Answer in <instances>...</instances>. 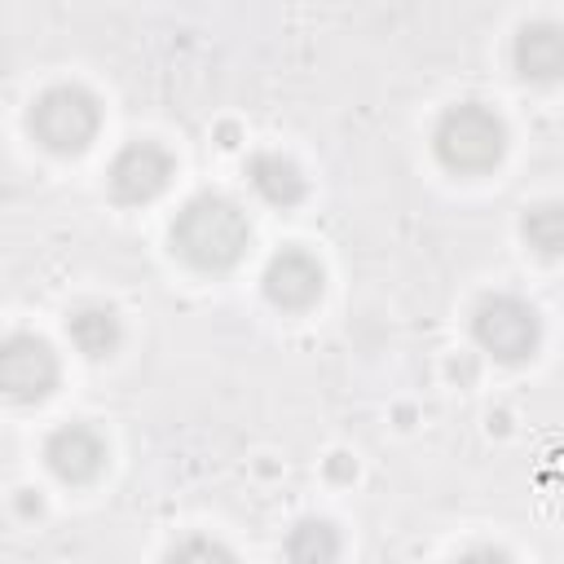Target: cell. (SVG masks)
<instances>
[{
  "label": "cell",
  "instance_id": "cell-1",
  "mask_svg": "<svg viewBox=\"0 0 564 564\" xmlns=\"http://www.w3.org/2000/svg\"><path fill=\"white\" fill-rule=\"evenodd\" d=\"M242 242H247V225L220 198H203L185 207V216L176 220V247L198 264H229L242 251Z\"/></svg>",
  "mask_w": 564,
  "mask_h": 564
},
{
  "label": "cell",
  "instance_id": "cell-2",
  "mask_svg": "<svg viewBox=\"0 0 564 564\" xmlns=\"http://www.w3.org/2000/svg\"><path fill=\"white\" fill-rule=\"evenodd\" d=\"M31 123L40 128V137H44L48 145L75 150V145H84V141L93 137L97 110H93V101H88L84 93L57 88V93H48V97L35 106V119H31Z\"/></svg>",
  "mask_w": 564,
  "mask_h": 564
},
{
  "label": "cell",
  "instance_id": "cell-3",
  "mask_svg": "<svg viewBox=\"0 0 564 564\" xmlns=\"http://www.w3.org/2000/svg\"><path fill=\"white\" fill-rule=\"evenodd\" d=\"M441 154L454 167H480L498 154V123L485 110H454L441 128Z\"/></svg>",
  "mask_w": 564,
  "mask_h": 564
},
{
  "label": "cell",
  "instance_id": "cell-4",
  "mask_svg": "<svg viewBox=\"0 0 564 564\" xmlns=\"http://www.w3.org/2000/svg\"><path fill=\"white\" fill-rule=\"evenodd\" d=\"M57 366L40 339H9L0 348V388L13 397H40L53 383Z\"/></svg>",
  "mask_w": 564,
  "mask_h": 564
},
{
  "label": "cell",
  "instance_id": "cell-5",
  "mask_svg": "<svg viewBox=\"0 0 564 564\" xmlns=\"http://www.w3.org/2000/svg\"><path fill=\"white\" fill-rule=\"evenodd\" d=\"M529 335H533V322H529V313L520 304H507L502 300V304H494V308L480 313V339L489 348H498L502 357H516L529 344Z\"/></svg>",
  "mask_w": 564,
  "mask_h": 564
},
{
  "label": "cell",
  "instance_id": "cell-6",
  "mask_svg": "<svg viewBox=\"0 0 564 564\" xmlns=\"http://www.w3.org/2000/svg\"><path fill=\"white\" fill-rule=\"evenodd\" d=\"M163 176H167V159H163L159 150H150V145L128 150V154L119 159V167H115V185H119V194H128V198L154 194V189L163 185Z\"/></svg>",
  "mask_w": 564,
  "mask_h": 564
},
{
  "label": "cell",
  "instance_id": "cell-7",
  "mask_svg": "<svg viewBox=\"0 0 564 564\" xmlns=\"http://www.w3.org/2000/svg\"><path fill=\"white\" fill-rule=\"evenodd\" d=\"M317 286H322L317 264H313L308 256H300V251L273 260V269H269V291H273V300H282V304H304V300L317 295Z\"/></svg>",
  "mask_w": 564,
  "mask_h": 564
},
{
  "label": "cell",
  "instance_id": "cell-8",
  "mask_svg": "<svg viewBox=\"0 0 564 564\" xmlns=\"http://www.w3.org/2000/svg\"><path fill=\"white\" fill-rule=\"evenodd\" d=\"M48 458H53V467H57L62 476L79 480V476H93V471H97V463H101V445H97L93 432L70 427V432H57V436H53Z\"/></svg>",
  "mask_w": 564,
  "mask_h": 564
}]
</instances>
